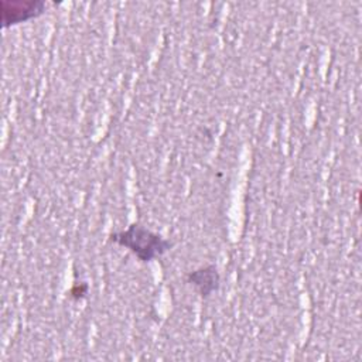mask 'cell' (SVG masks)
Masks as SVG:
<instances>
[{"instance_id": "obj_1", "label": "cell", "mask_w": 362, "mask_h": 362, "mask_svg": "<svg viewBox=\"0 0 362 362\" xmlns=\"http://www.w3.org/2000/svg\"><path fill=\"white\" fill-rule=\"evenodd\" d=\"M109 240L126 247L132 252L140 262H153L163 255H165L171 247L173 242L156 233L141 223H130L126 229L112 232Z\"/></svg>"}, {"instance_id": "obj_2", "label": "cell", "mask_w": 362, "mask_h": 362, "mask_svg": "<svg viewBox=\"0 0 362 362\" xmlns=\"http://www.w3.org/2000/svg\"><path fill=\"white\" fill-rule=\"evenodd\" d=\"M1 7V25L10 27L20 23H25L28 20L37 18L42 16L47 10V3L44 1H23L3 0L0 3Z\"/></svg>"}, {"instance_id": "obj_3", "label": "cell", "mask_w": 362, "mask_h": 362, "mask_svg": "<svg viewBox=\"0 0 362 362\" xmlns=\"http://www.w3.org/2000/svg\"><path fill=\"white\" fill-rule=\"evenodd\" d=\"M187 283L194 286V288L201 297L206 298L219 288L221 276L218 269L214 264H209L205 267H199L194 272H189L187 274Z\"/></svg>"}, {"instance_id": "obj_4", "label": "cell", "mask_w": 362, "mask_h": 362, "mask_svg": "<svg viewBox=\"0 0 362 362\" xmlns=\"http://www.w3.org/2000/svg\"><path fill=\"white\" fill-rule=\"evenodd\" d=\"M86 293H88V284H86V283L75 284V286L71 288V291H69V294H71L74 298H82V297H85Z\"/></svg>"}]
</instances>
